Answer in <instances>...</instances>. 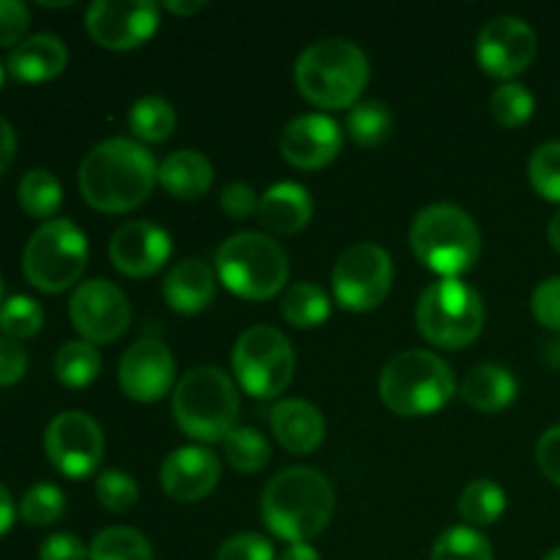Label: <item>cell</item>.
Wrapping results in <instances>:
<instances>
[{
    "instance_id": "obj_44",
    "label": "cell",
    "mask_w": 560,
    "mask_h": 560,
    "mask_svg": "<svg viewBox=\"0 0 560 560\" xmlns=\"http://www.w3.org/2000/svg\"><path fill=\"white\" fill-rule=\"evenodd\" d=\"M257 195L249 184H241V180H233L222 189V211L228 213L230 219H246L252 213H257Z\"/></svg>"
},
{
    "instance_id": "obj_39",
    "label": "cell",
    "mask_w": 560,
    "mask_h": 560,
    "mask_svg": "<svg viewBox=\"0 0 560 560\" xmlns=\"http://www.w3.org/2000/svg\"><path fill=\"white\" fill-rule=\"evenodd\" d=\"M96 495L109 512H129L140 498V490H137V481L131 476L120 474V470H107V474L98 476Z\"/></svg>"
},
{
    "instance_id": "obj_28",
    "label": "cell",
    "mask_w": 560,
    "mask_h": 560,
    "mask_svg": "<svg viewBox=\"0 0 560 560\" xmlns=\"http://www.w3.org/2000/svg\"><path fill=\"white\" fill-rule=\"evenodd\" d=\"M394 129V115L377 98L370 102H359L350 107L348 113V137L364 148H375L392 137Z\"/></svg>"
},
{
    "instance_id": "obj_33",
    "label": "cell",
    "mask_w": 560,
    "mask_h": 560,
    "mask_svg": "<svg viewBox=\"0 0 560 560\" xmlns=\"http://www.w3.org/2000/svg\"><path fill=\"white\" fill-rule=\"evenodd\" d=\"M430 560H492V547L487 536L476 528L454 525L438 536Z\"/></svg>"
},
{
    "instance_id": "obj_51",
    "label": "cell",
    "mask_w": 560,
    "mask_h": 560,
    "mask_svg": "<svg viewBox=\"0 0 560 560\" xmlns=\"http://www.w3.org/2000/svg\"><path fill=\"white\" fill-rule=\"evenodd\" d=\"M547 235H550L552 249H556L558 255H560V211L556 213V217L550 219V228H547Z\"/></svg>"
},
{
    "instance_id": "obj_26",
    "label": "cell",
    "mask_w": 560,
    "mask_h": 560,
    "mask_svg": "<svg viewBox=\"0 0 560 560\" xmlns=\"http://www.w3.org/2000/svg\"><path fill=\"white\" fill-rule=\"evenodd\" d=\"M282 317L295 328H315L331 315V299L315 282L290 284L282 295Z\"/></svg>"
},
{
    "instance_id": "obj_30",
    "label": "cell",
    "mask_w": 560,
    "mask_h": 560,
    "mask_svg": "<svg viewBox=\"0 0 560 560\" xmlns=\"http://www.w3.org/2000/svg\"><path fill=\"white\" fill-rule=\"evenodd\" d=\"M88 560H153L151 541L135 528H104L88 547Z\"/></svg>"
},
{
    "instance_id": "obj_13",
    "label": "cell",
    "mask_w": 560,
    "mask_h": 560,
    "mask_svg": "<svg viewBox=\"0 0 560 560\" xmlns=\"http://www.w3.org/2000/svg\"><path fill=\"white\" fill-rule=\"evenodd\" d=\"M69 315L85 342L104 345L124 337L131 320V306L118 284L107 279H91L74 290Z\"/></svg>"
},
{
    "instance_id": "obj_43",
    "label": "cell",
    "mask_w": 560,
    "mask_h": 560,
    "mask_svg": "<svg viewBox=\"0 0 560 560\" xmlns=\"http://www.w3.org/2000/svg\"><path fill=\"white\" fill-rule=\"evenodd\" d=\"M27 372V353L16 339L0 337V386L22 381Z\"/></svg>"
},
{
    "instance_id": "obj_50",
    "label": "cell",
    "mask_w": 560,
    "mask_h": 560,
    "mask_svg": "<svg viewBox=\"0 0 560 560\" xmlns=\"http://www.w3.org/2000/svg\"><path fill=\"white\" fill-rule=\"evenodd\" d=\"M279 560H320V556H317L315 547L310 545H290L284 547V552L279 556Z\"/></svg>"
},
{
    "instance_id": "obj_27",
    "label": "cell",
    "mask_w": 560,
    "mask_h": 560,
    "mask_svg": "<svg viewBox=\"0 0 560 560\" xmlns=\"http://www.w3.org/2000/svg\"><path fill=\"white\" fill-rule=\"evenodd\" d=\"M102 372V355L85 339H74V342H66L63 348L55 355V375L63 386L69 388H85Z\"/></svg>"
},
{
    "instance_id": "obj_14",
    "label": "cell",
    "mask_w": 560,
    "mask_h": 560,
    "mask_svg": "<svg viewBox=\"0 0 560 560\" xmlns=\"http://www.w3.org/2000/svg\"><path fill=\"white\" fill-rule=\"evenodd\" d=\"M85 27L98 47H140L156 33L159 5L151 0H96L88 5Z\"/></svg>"
},
{
    "instance_id": "obj_49",
    "label": "cell",
    "mask_w": 560,
    "mask_h": 560,
    "mask_svg": "<svg viewBox=\"0 0 560 560\" xmlns=\"http://www.w3.org/2000/svg\"><path fill=\"white\" fill-rule=\"evenodd\" d=\"M164 9H167L170 14L189 16V14H197V11L206 9V0H167V3H164Z\"/></svg>"
},
{
    "instance_id": "obj_32",
    "label": "cell",
    "mask_w": 560,
    "mask_h": 560,
    "mask_svg": "<svg viewBox=\"0 0 560 560\" xmlns=\"http://www.w3.org/2000/svg\"><path fill=\"white\" fill-rule=\"evenodd\" d=\"M16 197H20V206L25 208L31 217L49 219L58 213L60 200H63V189H60V180L55 178L49 170L38 167L22 175Z\"/></svg>"
},
{
    "instance_id": "obj_22",
    "label": "cell",
    "mask_w": 560,
    "mask_h": 560,
    "mask_svg": "<svg viewBox=\"0 0 560 560\" xmlns=\"http://www.w3.org/2000/svg\"><path fill=\"white\" fill-rule=\"evenodd\" d=\"M312 197L301 184H273L257 202V219L262 228L279 235H295L312 219Z\"/></svg>"
},
{
    "instance_id": "obj_54",
    "label": "cell",
    "mask_w": 560,
    "mask_h": 560,
    "mask_svg": "<svg viewBox=\"0 0 560 560\" xmlns=\"http://www.w3.org/2000/svg\"><path fill=\"white\" fill-rule=\"evenodd\" d=\"M0 85H3V66H0Z\"/></svg>"
},
{
    "instance_id": "obj_47",
    "label": "cell",
    "mask_w": 560,
    "mask_h": 560,
    "mask_svg": "<svg viewBox=\"0 0 560 560\" xmlns=\"http://www.w3.org/2000/svg\"><path fill=\"white\" fill-rule=\"evenodd\" d=\"M14 153H16L14 129H11L9 120L0 115V175L11 167V162H14Z\"/></svg>"
},
{
    "instance_id": "obj_52",
    "label": "cell",
    "mask_w": 560,
    "mask_h": 560,
    "mask_svg": "<svg viewBox=\"0 0 560 560\" xmlns=\"http://www.w3.org/2000/svg\"><path fill=\"white\" fill-rule=\"evenodd\" d=\"M541 560H560V547H558V550H552L550 556H545V558H541Z\"/></svg>"
},
{
    "instance_id": "obj_7",
    "label": "cell",
    "mask_w": 560,
    "mask_h": 560,
    "mask_svg": "<svg viewBox=\"0 0 560 560\" xmlns=\"http://www.w3.org/2000/svg\"><path fill=\"white\" fill-rule=\"evenodd\" d=\"M217 273L224 288L241 299H273L288 282V252L262 233L230 235L217 252Z\"/></svg>"
},
{
    "instance_id": "obj_41",
    "label": "cell",
    "mask_w": 560,
    "mask_h": 560,
    "mask_svg": "<svg viewBox=\"0 0 560 560\" xmlns=\"http://www.w3.org/2000/svg\"><path fill=\"white\" fill-rule=\"evenodd\" d=\"M530 310L545 328L560 331V277H550L530 295Z\"/></svg>"
},
{
    "instance_id": "obj_45",
    "label": "cell",
    "mask_w": 560,
    "mask_h": 560,
    "mask_svg": "<svg viewBox=\"0 0 560 560\" xmlns=\"http://www.w3.org/2000/svg\"><path fill=\"white\" fill-rule=\"evenodd\" d=\"M536 463H539V470L552 481V485L560 487V424L550 427L545 435L536 443Z\"/></svg>"
},
{
    "instance_id": "obj_11",
    "label": "cell",
    "mask_w": 560,
    "mask_h": 560,
    "mask_svg": "<svg viewBox=\"0 0 560 560\" xmlns=\"http://www.w3.org/2000/svg\"><path fill=\"white\" fill-rule=\"evenodd\" d=\"M392 257L377 244H355L334 266V295L350 312H370L386 301L392 290Z\"/></svg>"
},
{
    "instance_id": "obj_16",
    "label": "cell",
    "mask_w": 560,
    "mask_h": 560,
    "mask_svg": "<svg viewBox=\"0 0 560 560\" xmlns=\"http://www.w3.org/2000/svg\"><path fill=\"white\" fill-rule=\"evenodd\" d=\"M118 381L126 397L135 402H156L175 381L173 350L162 339H140L120 359Z\"/></svg>"
},
{
    "instance_id": "obj_46",
    "label": "cell",
    "mask_w": 560,
    "mask_h": 560,
    "mask_svg": "<svg viewBox=\"0 0 560 560\" xmlns=\"http://www.w3.org/2000/svg\"><path fill=\"white\" fill-rule=\"evenodd\" d=\"M38 560H88V547L74 534H52L44 539Z\"/></svg>"
},
{
    "instance_id": "obj_38",
    "label": "cell",
    "mask_w": 560,
    "mask_h": 560,
    "mask_svg": "<svg viewBox=\"0 0 560 560\" xmlns=\"http://www.w3.org/2000/svg\"><path fill=\"white\" fill-rule=\"evenodd\" d=\"M528 175L534 189L545 200L560 202V142H545L530 156Z\"/></svg>"
},
{
    "instance_id": "obj_29",
    "label": "cell",
    "mask_w": 560,
    "mask_h": 560,
    "mask_svg": "<svg viewBox=\"0 0 560 560\" xmlns=\"http://www.w3.org/2000/svg\"><path fill=\"white\" fill-rule=\"evenodd\" d=\"M173 104L159 96H145L129 109V129L142 142H164L175 131Z\"/></svg>"
},
{
    "instance_id": "obj_5",
    "label": "cell",
    "mask_w": 560,
    "mask_h": 560,
    "mask_svg": "<svg viewBox=\"0 0 560 560\" xmlns=\"http://www.w3.org/2000/svg\"><path fill=\"white\" fill-rule=\"evenodd\" d=\"M238 410V388L219 366H195L175 386V421L195 441H224L235 430Z\"/></svg>"
},
{
    "instance_id": "obj_21",
    "label": "cell",
    "mask_w": 560,
    "mask_h": 560,
    "mask_svg": "<svg viewBox=\"0 0 560 560\" xmlns=\"http://www.w3.org/2000/svg\"><path fill=\"white\" fill-rule=\"evenodd\" d=\"M69 63V49L52 33H36L9 55V74L20 82L55 80Z\"/></svg>"
},
{
    "instance_id": "obj_34",
    "label": "cell",
    "mask_w": 560,
    "mask_h": 560,
    "mask_svg": "<svg viewBox=\"0 0 560 560\" xmlns=\"http://www.w3.org/2000/svg\"><path fill=\"white\" fill-rule=\"evenodd\" d=\"M222 443L228 463L233 465L235 470H244V474L262 470L268 465V459H271V446H268L266 438L257 430H252V427H235Z\"/></svg>"
},
{
    "instance_id": "obj_9",
    "label": "cell",
    "mask_w": 560,
    "mask_h": 560,
    "mask_svg": "<svg viewBox=\"0 0 560 560\" xmlns=\"http://www.w3.org/2000/svg\"><path fill=\"white\" fill-rule=\"evenodd\" d=\"M88 266V238L69 219H49L31 235L22 255L27 282L42 293H63Z\"/></svg>"
},
{
    "instance_id": "obj_17",
    "label": "cell",
    "mask_w": 560,
    "mask_h": 560,
    "mask_svg": "<svg viewBox=\"0 0 560 560\" xmlns=\"http://www.w3.org/2000/svg\"><path fill=\"white\" fill-rule=\"evenodd\" d=\"M279 151L293 167L320 170L342 151V131L326 115H299L284 126Z\"/></svg>"
},
{
    "instance_id": "obj_42",
    "label": "cell",
    "mask_w": 560,
    "mask_h": 560,
    "mask_svg": "<svg viewBox=\"0 0 560 560\" xmlns=\"http://www.w3.org/2000/svg\"><path fill=\"white\" fill-rule=\"evenodd\" d=\"M31 25V11L20 0H0V47L25 42V31Z\"/></svg>"
},
{
    "instance_id": "obj_36",
    "label": "cell",
    "mask_w": 560,
    "mask_h": 560,
    "mask_svg": "<svg viewBox=\"0 0 560 560\" xmlns=\"http://www.w3.org/2000/svg\"><path fill=\"white\" fill-rule=\"evenodd\" d=\"M44 312L27 295H14L0 306V331L9 339H31L42 331Z\"/></svg>"
},
{
    "instance_id": "obj_10",
    "label": "cell",
    "mask_w": 560,
    "mask_h": 560,
    "mask_svg": "<svg viewBox=\"0 0 560 560\" xmlns=\"http://www.w3.org/2000/svg\"><path fill=\"white\" fill-rule=\"evenodd\" d=\"M233 372L241 388L257 399H273L290 386L295 372V353L279 328L252 326L233 348Z\"/></svg>"
},
{
    "instance_id": "obj_25",
    "label": "cell",
    "mask_w": 560,
    "mask_h": 560,
    "mask_svg": "<svg viewBox=\"0 0 560 560\" xmlns=\"http://www.w3.org/2000/svg\"><path fill=\"white\" fill-rule=\"evenodd\" d=\"M459 394L470 408L481 410V413H498L517 397V381L506 366L481 364L465 375Z\"/></svg>"
},
{
    "instance_id": "obj_8",
    "label": "cell",
    "mask_w": 560,
    "mask_h": 560,
    "mask_svg": "<svg viewBox=\"0 0 560 560\" xmlns=\"http://www.w3.org/2000/svg\"><path fill=\"white\" fill-rule=\"evenodd\" d=\"M416 326L427 342L446 350L468 348L485 328L481 295L463 279H441L421 293Z\"/></svg>"
},
{
    "instance_id": "obj_35",
    "label": "cell",
    "mask_w": 560,
    "mask_h": 560,
    "mask_svg": "<svg viewBox=\"0 0 560 560\" xmlns=\"http://www.w3.org/2000/svg\"><path fill=\"white\" fill-rule=\"evenodd\" d=\"M534 96L525 85L520 82H506V85L498 88L490 98V109H492V118L498 120L501 126L506 129H517V126H525L534 115Z\"/></svg>"
},
{
    "instance_id": "obj_6",
    "label": "cell",
    "mask_w": 560,
    "mask_h": 560,
    "mask_svg": "<svg viewBox=\"0 0 560 560\" xmlns=\"http://www.w3.org/2000/svg\"><path fill=\"white\" fill-rule=\"evenodd\" d=\"M454 372L441 355L430 350H402L394 355L381 375V397L392 413L413 419L430 416L452 402Z\"/></svg>"
},
{
    "instance_id": "obj_48",
    "label": "cell",
    "mask_w": 560,
    "mask_h": 560,
    "mask_svg": "<svg viewBox=\"0 0 560 560\" xmlns=\"http://www.w3.org/2000/svg\"><path fill=\"white\" fill-rule=\"evenodd\" d=\"M11 523H14V501H11L9 490L0 485V536L11 528Z\"/></svg>"
},
{
    "instance_id": "obj_2",
    "label": "cell",
    "mask_w": 560,
    "mask_h": 560,
    "mask_svg": "<svg viewBox=\"0 0 560 560\" xmlns=\"http://www.w3.org/2000/svg\"><path fill=\"white\" fill-rule=\"evenodd\" d=\"M260 514L273 536L290 545H306L331 523L334 490L320 470L295 465L268 481Z\"/></svg>"
},
{
    "instance_id": "obj_19",
    "label": "cell",
    "mask_w": 560,
    "mask_h": 560,
    "mask_svg": "<svg viewBox=\"0 0 560 560\" xmlns=\"http://www.w3.org/2000/svg\"><path fill=\"white\" fill-rule=\"evenodd\" d=\"M222 476L217 454L202 446H184L162 465V487L173 501L195 503L211 495Z\"/></svg>"
},
{
    "instance_id": "obj_15",
    "label": "cell",
    "mask_w": 560,
    "mask_h": 560,
    "mask_svg": "<svg viewBox=\"0 0 560 560\" xmlns=\"http://www.w3.org/2000/svg\"><path fill=\"white\" fill-rule=\"evenodd\" d=\"M539 38L534 27L520 16H495L487 22L476 38V58L481 69L498 80H512L523 74L536 58Z\"/></svg>"
},
{
    "instance_id": "obj_4",
    "label": "cell",
    "mask_w": 560,
    "mask_h": 560,
    "mask_svg": "<svg viewBox=\"0 0 560 560\" xmlns=\"http://www.w3.org/2000/svg\"><path fill=\"white\" fill-rule=\"evenodd\" d=\"M410 246L430 271L443 279H459L479 260L481 233L468 211L452 202H435L413 219Z\"/></svg>"
},
{
    "instance_id": "obj_12",
    "label": "cell",
    "mask_w": 560,
    "mask_h": 560,
    "mask_svg": "<svg viewBox=\"0 0 560 560\" xmlns=\"http://www.w3.org/2000/svg\"><path fill=\"white\" fill-rule=\"evenodd\" d=\"M49 463L69 479H85L104 457V432L96 419L82 410H66L49 421L44 432Z\"/></svg>"
},
{
    "instance_id": "obj_20",
    "label": "cell",
    "mask_w": 560,
    "mask_h": 560,
    "mask_svg": "<svg viewBox=\"0 0 560 560\" xmlns=\"http://www.w3.org/2000/svg\"><path fill=\"white\" fill-rule=\"evenodd\" d=\"M271 430L288 452L310 454L326 438V419L304 399H282L271 410Z\"/></svg>"
},
{
    "instance_id": "obj_18",
    "label": "cell",
    "mask_w": 560,
    "mask_h": 560,
    "mask_svg": "<svg viewBox=\"0 0 560 560\" xmlns=\"http://www.w3.org/2000/svg\"><path fill=\"white\" fill-rule=\"evenodd\" d=\"M170 235L159 224L129 222L115 230L109 260L126 277H151L167 262Z\"/></svg>"
},
{
    "instance_id": "obj_31",
    "label": "cell",
    "mask_w": 560,
    "mask_h": 560,
    "mask_svg": "<svg viewBox=\"0 0 560 560\" xmlns=\"http://www.w3.org/2000/svg\"><path fill=\"white\" fill-rule=\"evenodd\" d=\"M459 517L465 520L468 525H492L506 509V492L490 479H479L470 481L468 487L459 495Z\"/></svg>"
},
{
    "instance_id": "obj_37",
    "label": "cell",
    "mask_w": 560,
    "mask_h": 560,
    "mask_svg": "<svg viewBox=\"0 0 560 560\" xmlns=\"http://www.w3.org/2000/svg\"><path fill=\"white\" fill-rule=\"evenodd\" d=\"M66 509L63 492L55 485H36L22 495L20 501V517L25 520L27 525H36V528H44V525L58 523L60 514Z\"/></svg>"
},
{
    "instance_id": "obj_40",
    "label": "cell",
    "mask_w": 560,
    "mask_h": 560,
    "mask_svg": "<svg viewBox=\"0 0 560 560\" xmlns=\"http://www.w3.org/2000/svg\"><path fill=\"white\" fill-rule=\"evenodd\" d=\"M217 560H273V547L260 534H238L219 547Z\"/></svg>"
},
{
    "instance_id": "obj_24",
    "label": "cell",
    "mask_w": 560,
    "mask_h": 560,
    "mask_svg": "<svg viewBox=\"0 0 560 560\" xmlns=\"http://www.w3.org/2000/svg\"><path fill=\"white\" fill-rule=\"evenodd\" d=\"M159 184L178 200H197L213 184V164L200 151H175L159 164Z\"/></svg>"
},
{
    "instance_id": "obj_3",
    "label": "cell",
    "mask_w": 560,
    "mask_h": 560,
    "mask_svg": "<svg viewBox=\"0 0 560 560\" xmlns=\"http://www.w3.org/2000/svg\"><path fill=\"white\" fill-rule=\"evenodd\" d=\"M370 82V60L348 38H320L295 60V88L306 102L323 109L359 104Z\"/></svg>"
},
{
    "instance_id": "obj_23",
    "label": "cell",
    "mask_w": 560,
    "mask_h": 560,
    "mask_svg": "<svg viewBox=\"0 0 560 560\" xmlns=\"http://www.w3.org/2000/svg\"><path fill=\"white\" fill-rule=\"evenodd\" d=\"M217 293V277L202 260H180L164 282V301L180 315H197Z\"/></svg>"
},
{
    "instance_id": "obj_53",
    "label": "cell",
    "mask_w": 560,
    "mask_h": 560,
    "mask_svg": "<svg viewBox=\"0 0 560 560\" xmlns=\"http://www.w3.org/2000/svg\"><path fill=\"white\" fill-rule=\"evenodd\" d=\"M0 299H3V279H0Z\"/></svg>"
},
{
    "instance_id": "obj_1",
    "label": "cell",
    "mask_w": 560,
    "mask_h": 560,
    "mask_svg": "<svg viewBox=\"0 0 560 560\" xmlns=\"http://www.w3.org/2000/svg\"><path fill=\"white\" fill-rule=\"evenodd\" d=\"M159 180L156 159L140 142L113 137L82 159L80 191L85 202L104 213H124L142 206Z\"/></svg>"
}]
</instances>
